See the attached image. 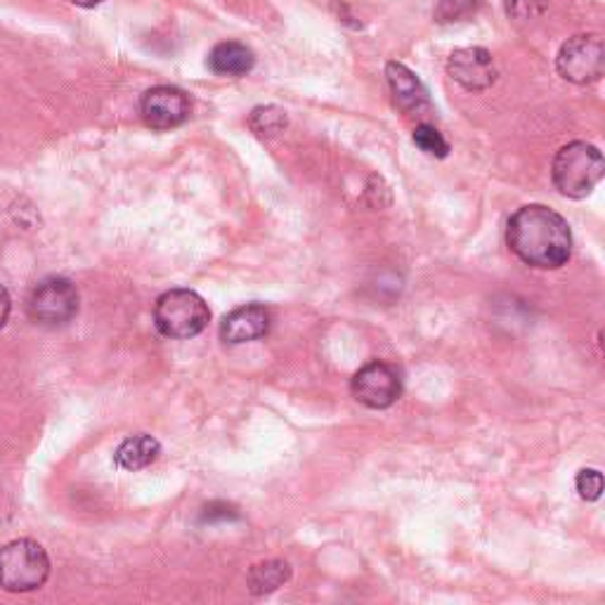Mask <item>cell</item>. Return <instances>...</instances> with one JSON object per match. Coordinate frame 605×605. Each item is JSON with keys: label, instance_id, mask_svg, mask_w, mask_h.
I'll list each match as a JSON object with an SVG mask.
<instances>
[{"label": "cell", "instance_id": "8fae6325", "mask_svg": "<svg viewBox=\"0 0 605 605\" xmlns=\"http://www.w3.org/2000/svg\"><path fill=\"white\" fill-rule=\"evenodd\" d=\"M386 76L392 100H396V104L404 114H419L421 110L429 107V93L416 79L414 71H410L400 62H388Z\"/></svg>", "mask_w": 605, "mask_h": 605}, {"label": "cell", "instance_id": "5bb4252c", "mask_svg": "<svg viewBox=\"0 0 605 605\" xmlns=\"http://www.w3.org/2000/svg\"><path fill=\"white\" fill-rule=\"evenodd\" d=\"M289 580H292V566L286 561H265L253 566L247 574L249 592L255 596L277 592V589L284 586Z\"/></svg>", "mask_w": 605, "mask_h": 605}, {"label": "cell", "instance_id": "2e32d148", "mask_svg": "<svg viewBox=\"0 0 605 605\" xmlns=\"http://www.w3.org/2000/svg\"><path fill=\"white\" fill-rule=\"evenodd\" d=\"M414 145L426 151L429 157H437V159H445L449 155V142L443 138V133L429 126V124H421L416 126L414 130Z\"/></svg>", "mask_w": 605, "mask_h": 605}, {"label": "cell", "instance_id": "ac0fdd59", "mask_svg": "<svg viewBox=\"0 0 605 605\" xmlns=\"http://www.w3.org/2000/svg\"><path fill=\"white\" fill-rule=\"evenodd\" d=\"M574 488H578L580 496L586 499V502H596L603 494V476L596 468H584V471L578 473V480H574Z\"/></svg>", "mask_w": 605, "mask_h": 605}, {"label": "cell", "instance_id": "ffe728a7", "mask_svg": "<svg viewBox=\"0 0 605 605\" xmlns=\"http://www.w3.org/2000/svg\"><path fill=\"white\" fill-rule=\"evenodd\" d=\"M10 312H12V298H10L5 286L0 284V329H3L8 324Z\"/></svg>", "mask_w": 605, "mask_h": 605}, {"label": "cell", "instance_id": "9c48e42d", "mask_svg": "<svg viewBox=\"0 0 605 605\" xmlns=\"http://www.w3.org/2000/svg\"><path fill=\"white\" fill-rule=\"evenodd\" d=\"M447 71L468 93H480L496 83L494 59L486 48H459L449 55Z\"/></svg>", "mask_w": 605, "mask_h": 605}, {"label": "cell", "instance_id": "8992f818", "mask_svg": "<svg viewBox=\"0 0 605 605\" xmlns=\"http://www.w3.org/2000/svg\"><path fill=\"white\" fill-rule=\"evenodd\" d=\"M556 69L570 83H596L605 71L603 38L598 34L572 36L558 53Z\"/></svg>", "mask_w": 605, "mask_h": 605}, {"label": "cell", "instance_id": "52a82bcc", "mask_svg": "<svg viewBox=\"0 0 605 605\" xmlns=\"http://www.w3.org/2000/svg\"><path fill=\"white\" fill-rule=\"evenodd\" d=\"M353 398L369 407V410H388L402 396V381L396 367L386 365V362H369L362 369L355 372L351 381Z\"/></svg>", "mask_w": 605, "mask_h": 605}, {"label": "cell", "instance_id": "7c38bea8", "mask_svg": "<svg viewBox=\"0 0 605 605\" xmlns=\"http://www.w3.org/2000/svg\"><path fill=\"white\" fill-rule=\"evenodd\" d=\"M161 454V445L155 437L147 433H138L126 437L124 443L118 445L116 454H114V464L121 468V471H142V468L151 466Z\"/></svg>", "mask_w": 605, "mask_h": 605}, {"label": "cell", "instance_id": "e0dca14e", "mask_svg": "<svg viewBox=\"0 0 605 605\" xmlns=\"http://www.w3.org/2000/svg\"><path fill=\"white\" fill-rule=\"evenodd\" d=\"M478 8V0H441V5L435 8V20L441 24L461 22L471 18Z\"/></svg>", "mask_w": 605, "mask_h": 605}, {"label": "cell", "instance_id": "6da1fadb", "mask_svg": "<svg viewBox=\"0 0 605 605\" xmlns=\"http://www.w3.org/2000/svg\"><path fill=\"white\" fill-rule=\"evenodd\" d=\"M506 244L529 267L558 270L570 261L572 232L553 208L529 204L511 216Z\"/></svg>", "mask_w": 605, "mask_h": 605}, {"label": "cell", "instance_id": "5b68a950", "mask_svg": "<svg viewBox=\"0 0 605 605\" xmlns=\"http://www.w3.org/2000/svg\"><path fill=\"white\" fill-rule=\"evenodd\" d=\"M28 317L43 327H65L79 312V289L67 277H48L28 296Z\"/></svg>", "mask_w": 605, "mask_h": 605}, {"label": "cell", "instance_id": "9a60e30c", "mask_svg": "<svg viewBox=\"0 0 605 605\" xmlns=\"http://www.w3.org/2000/svg\"><path fill=\"white\" fill-rule=\"evenodd\" d=\"M249 126L261 138H275L289 126V116L277 104H265V107H255L249 116Z\"/></svg>", "mask_w": 605, "mask_h": 605}, {"label": "cell", "instance_id": "7a4b0ae2", "mask_svg": "<svg viewBox=\"0 0 605 605\" xmlns=\"http://www.w3.org/2000/svg\"><path fill=\"white\" fill-rule=\"evenodd\" d=\"M553 185L568 199H584L605 175V161L598 147L589 142H570L558 149L551 165Z\"/></svg>", "mask_w": 605, "mask_h": 605}, {"label": "cell", "instance_id": "277c9868", "mask_svg": "<svg viewBox=\"0 0 605 605\" xmlns=\"http://www.w3.org/2000/svg\"><path fill=\"white\" fill-rule=\"evenodd\" d=\"M208 322V302L192 289H171L155 302V324L165 339H194L202 334Z\"/></svg>", "mask_w": 605, "mask_h": 605}, {"label": "cell", "instance_id": "3957f363", "mask_svg": "<svg viewBox=\"0 0 605 605\" xmlns=\"http://www.w3.org/2000/svg\"><path fill=\"white\" fill-rule=\"evenodd\" d=\"M50 578V556L34 539H14L0 549V589L36 592Z\"/></svg>", "mask_w": 605, "mask_h": 605}, {"label": "cell", "instance_id": "d6986e66", "mask_svg": "<svg viewBox=\"0 0 605 605\" xmlns=\"http://www.w3.org/2000/svg\"><path fill=\"white\" fill-rule=\"evenodd\" d=\"M549 8V0H506V12L513 20H537Z\"/></svg>", "mask_w": 605, "mask_h": 605}, {"label": "cell", "instance_id": "4fadbf2b", "mask_svg": "<svg viewBox=\"0 0 605 605\" xmlns=\"http://www.w3.org/2000/svg\"><path fill=\"white\" fill-rule=\"evenodd\" d=\"M208 67L218 76H247L255 67V55L244 43H218L208 55Z\"/></svg>", "mask_w": 605, "mask_h": 605}, {"label": "cell", "instance_id": "44dd1931", "mask_svg": "<svg viewBox=\"0 0 605 605\" xmlns=\"http://www.w3.org/2000/svg\"><path fill=\"white\" fill-rule=\"evenodd\" d=\"M69 3H73V5H79V8H95V5L104 3V0H69Z\"/></svg>", "mask_w": 605, "mask_h": 605}, {"label": "cell", "instance_id": "30bf717a", "mask_svg": "<svg viewBox=\"0 0 605 605\" xmlns=\"http://www.w3.org/2000/svg\"><path fill=\"white\" fill-rule=\"evenodd\" d=\"M270 310L261 302H247L225 315L220 324V339L230 345H241L263 339L270 331Z\"/></svg>", "mask_w": 605, "mask_h": 605}, {"label": "cell", "instance_id": "ba28073f", "mask_svg": "<svg viewBox=\"0 0 605 605\" xmlns=\"http://www.w3.org/2000/svg\"><path fill=\"white\" fill-rule=\"evenodd\" d=\"M190 98L175 85H157L147 90L140 102L142 121L155 130H171L190 118Z\"/></svg>", "mask_w": 605, "mask_h": 605}]
</instances>
